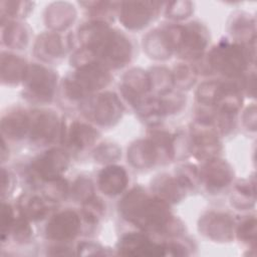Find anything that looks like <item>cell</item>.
Here are the masks:
<instances>
[{"mask_svg":"<svg viewBox=\"0 0 257 257\" xmlns=\"http://www.w3.org/2000/svg\"><path fill=\"white\" fill-rule=\"evenodd\" d=\"M121 216L146 233L178 236L184 230L182 222L175 218L167 202L150 197L141 187L133 188L118 204Z\"/></svg>","mask_w":257,"mask_h":257,"instance_id":"cell-1","label":"cell"},{"mask_svg":"<svg viewBox=\"0 0 257 257\" xmlns=\"http://www.w3.org/2000/svg\"><path fill=\"white\" fill-rule=\"evenodd\" d=\"M81 47L92 52L97 62L108 68H120L130 62L133 47L130 40L102 20H93L79 28Z\"/></svg>","mask_w":257,"mask_h":257,"instance_id":"cell-2","label":"cell"},{"mask_svg":"<svg viewBox=\"0 0 257 257\" xmlns=\"http://www.w3.org/2000/svg\"><path fill=\"white\" fill-rule=\"evenodd\" d=\"M252 44L221 41L208 53L206 62L210 71H216L227 78L241 76L254 60L255 48Z\"/></svg>","mask_w":257,"mask_h":257,"instance_id":"cell-3","label":"cell"},{"mask_svg":"<svg viewBox=\"0 0 257 257\" xmlns=\"http://www.w3.org/2000/svg\"><path fill=\"white\" fill-rule=\"evenodd\" d=\"M111 76L106 67L98 62H90L76 67L63 80V91L70 99H85L94 91L104 88Z\"/></svg>","mask_w":257,"mask_h":257,"instance_id":"cell-4","label":"cell"},{"mask_svg":"<svg viewBox=\"0 0 257 257\" xmlns=\"http://www.w3.org/2000/svg\"><path fill=\"white\" fill-rule=\"evenodd\" d=\"M25 94L31 100L38 102H49L52 100L56 84L57 75L51 69L39 65H28L25 77L23 79Z\"/></svg>","mask_w":257,"mask_h":257,"instance_id":"cell-5","label":"cell"},{"mask_svg":"<svg viewBox=\"0 0 257 257\" xmlns=\"http://www.w3.org/2000/svg\"><path fill=\"white\" fill-rule=\"evenodd\" d=\"M84 111L99 125L110 126L121 117L123 106L118 96L110 91L93 95L86 99Z\"/></svg>","mask_w":257,"mask_h":257,"instance_id":"cell-6","label":"cell"},{"mask_svg":"<svg viewBox=\"0 0 257 257\" xmlns=\"http://www.w3.org/2000/svg\"><path fill=\"white\" fill-rule=\"evenodd\" d=\"M69 165V157L65 151L52 148L33 160L30 172L33 177L45 183L62 177Z\"/></svg>","mask_w":257,"mask_h":257,"instance_id":"cell-7","label":"cell"},{"mask_svg":"<svg viewBox=\"0 0 257 257\" xmlns=\"http://www.w3.org/2000/svg\"><path fill=\"white\" fill-rule=\"evenodd\" d=\"M208 31L204 25L198 22H191L182 25L181 37L177 53L189 60H198L208 44Z\"/></svg>","mask_w":257,"mask_h":257,"instance_id":"cell-8","label":"cell"},{"mask_svg":"<svg viewBox=\"0 0 257 257\" xmlns=\"http://www.w3.org/2000/svg\"><path fill=\"white\" fill-rule=\"evenodd\" d=\"M120 5L119 20L122 25L131 30H139L154 19L162 4L149 1H128L122 2Z\"/></svg>","mask_w":257,"mask_h":257,"instance_id":"cell-9","label":"cell"},{"mask_svg":"<svg viewBox=\"0 0 257 257\" xmlns=\"http://www.w3.org/2000/svg\"><path fill=\"white\" fill-rule=\"evenodd\" d=\"M81 230L79 215L73 210H64L47 222L45 236L47 239L57 242H68L76 238Z\"/></svg>","mask_w":257,"mask_h":257,"instance_id":"cell-10","label":"cell"},{"mask_svg":"<svg viewBox=\"0 0 257 257\" xmlns=\"http://www.w3.org/2000/svg\"><path fill=\"white\" fill-rule=\"evenodd\" d=\"M31 116L29 137L31 143L45 146L52 143L61 128L57 114L48 109L35 110Z\"/></svg>","mask_w":257,"mask_h":257,"instance_id":"cell-11","label":"cell"},{"mask_svg":"<svg viewBox=\"0 0 257 257\" xmlns=\"http://www.w3.org/2000/svg\"><path fill=\"white\" fill-rule=\"evenodd\" d=\"M198 228L202 235L215 242H229L234 237V221L226 213L204 214L199 220Z\"/></svg>","mask_w":257,"mask_h":257,"instance_id":"cell-12","label":"cell"},{"mask_svg":"<svg viewBox=\"0 0 257 257\" xmlns=\"http://www.w3.org/2000/svg\"><path fill=\"white\" fill-rule=\"evenodd\" d=\"M117 254L133 256H164V244L154 242L146 232L123 235L116 245Z\"/></svg>","mask_w":257,"mask_h":257,"instance_id":"cell-13","label":"cell"},{"mask_svg":"<svg viewBox=\"0 0 257 257\" xmlns=\"http://www.w3.org/2000/svg\"><path fill=\"white\" fill-rule=\"evenodd\" d=\"M233 176L231 166L216 157L207 160L200 170V181L210 192H218L226 188L232 182Z\"/></svg>","mask_w":257,"mask_h":257,"instance_id":"cell-14","label":"cell"},{"mask_svg":"<svg viewBox=\"0 0 257 257\" xmlns=\"http://www.w3.org/2000/svg\"><path fill=\"white\" fill-rule=\"evenodd\" d=\"M60 139L63 144H66L70 149L74 151H82L92 146L99 137L98 132L91 125L73 120L68 126L61 123Z\"/></svg>","mask_w":257,"mask_h":257,"instance_id":"cell-15","label":"cell"},{"mask_svg":"<svg viewBox=\"0 0 257 257\" xmlns=\"http://www.w3.org/2000/svg\"><path fill=\"white\" fill-rule=\"evenodd\" d=\"M128 177L126 171L119 166L109 165L98 174V188L107 196L120 194L127 186Z\"/></svg>","mask_w":257,"mask_h":257,"instance_id":"cell-16","label":"cell"},{"mask_svg":"<svg viewBox=\"0 0 257 257\" xmlns=\"http://www.w3.org/2000/svg\"><path fill=\"white\" fill-rule=\"evenodd\" d=\"M31 116L23 110H14L2 117V136L9 140L18 141L29 135Z\"/></svg>","mask_w":257,"mask_h":257,"instance_id":"cell-17","label":"cell"},{"mask_svg":"<svg viewBox=\"0 0 257 257\" xmlns=\"http://www.w3.org/2000/svg\"><path fill=\"white\" fill-rule=\"evenodd\" d=\"M127 160L138 169H148L159 163V155L153 142L148 138L139 140L127 150Z\"/></svg>","mask_w":257,"mask_h":257,"instance_id":"cell-18","label":"cell"},{"mask_svg":"<svg viewBox=\"0 0 257 257\" xmlns=\"http://www.w3.org/2000/svg\"><path fill=\"white\" fill-rule=\"evenodd\" d=\"M152 191L156 197L168 204L180 202L186 194V190L181 186L176 177L167 174L159 175L153 180Z\"/></svg>","mask_w":257,"mask_h":257,"instance_id":"cell-19","label":"cell"},{"mask_svg":"<svg viewBox=\"0 0 257 257\" xmlns=\"http://www.w3.org/2000/svg\"><path fill=\"white\" fill-rule=\"evenodd\" d=\"M144 49L155 59H167L174 52L166 28L155 29L144 38Z\"/></svg>","mask_w":257,"mask_h":257,"instance_id":"cell-20","label":"cell"},{"mask_svg":"<svg viewBox=\"0 0 257 257\" xmlns=\"http://www.w3.org/2000/svg\"><path fill=\"white\" fill-rule=\"evenodd\" d=\"M34 52L38 58L44 61H51L62 57L65 50L61 36L55 32L42 33L36 40Z\"/></svg>","mask_w":257,"mask_h":257,"instance_id":"cell-21","label":"cell"},{"mask_svg":"<svg viewBox=\"0 0 257 257\" xmlns=\"http://www.w3.org/2000/svg\"><path fill=\"white\" fill-rule=\"evenodd\" d=\"M28 65L26 61L7 52L1 53V80L3 84H18L23 82Z\"/></svg>","mask_w":257,"mask_h":257,"instance_id":"cell-22","label":"cell"},{"mask_svg":"<svg viewBox=\"0 0 257 257\" xmlns=\"http://www.w3.org/2000/svg\"><path fill=\"white\" fill-rule=\"evenodd\" d=\"M53 203L47 198L43 199L39 196H27L20 200L18 207L20 214L29 221H39L44 219L49 212V204Z\"/></svg>","mask_w":257,"mask_h":257,"instance_id":"cell-23","label":"cell"},{"mask_svg":"<svg viewBox=\"0 0 257 257\" xmlns=\"http://www.w3.org/2000/svg\"><path fill=\"white\" fill-rule=\"evenodd\" d=\"M75 19V10L67 3H55L45 16L47 26L54 30H63L68 27Z\"/></svg>","mask_w":257,"mask_h":257,"instance_id":"cell-24","label":"cell"},{"mask_svg":"<svg viewBox=\"0 0 257 257\" xmlns=\"http://www.w3.org/2000/svg\"><path fill=\"white\" fill-rule=\"evenodd\" d=\"M140 117L148 124L155 126L161 122L165 115L160 97L157 96H144L135 106Z\"/></svg>","mask_w":257,"mask_h":257,"instance_id":"cell-25","label":"cell"},{"mask_svg":"<svg viewBox=\"0 0 257 257\" xmlns=\"http://www.w3.org/2000/svg\"><path fill=\"white\" fill-rule=\"evenodd\" d=\"M231 203L240 210L251 208L255 203V181L242 180L235 185Z\"/></svg>","mask_w":257,"mask_h":257,"instance_id":"cell-26","label":"cell"},{"mask_svg":"<svg viewBox=\"0 0 257 257\" xmlns=\"http://www.w3.org/2000/svg\"><path fill=\"white\" fill-rule=\"evenodd\" d=\"M231 34L237 43H255V22L247 15H239L231 24Z\"/></svg>","mask_w":257,"mask_h":257,"instance_id":"cell-27","label":"cell"},{"mask_svg":"<svg viewBox=\"0 0 257 257\" xmlns=\"http://www.w3.org/2000/svg\"><path fill=\"white\" fill-rule=\"evenodd\" d=\"M2 41L8 47L21 49L28 42V33L20 23L7 21L6 25L2 24Z\"/></svg>","mask_w":257,"mask_h":257,"instance_id":"cell-28","label":"cell"},{"mask_svg":"<svg viewBox=\"0 0 257 257\" xmlns=\"http://www.w3.org/2000/svg\"><path fill=\"white\" fill-rule=\"evenodd\" d=\"M148 74L150 78L151 90L155 91L157 94H159V96L172 90V87L174 86L173 75L172 72L166 67H154Z\"/></svg>","mask_w":257,"mask_h":257,"instance_id":"cell-29","label":"cell"},{"mask_svg":"<svg viewBox=\"0 0 257 257\" xmlns=\"http://www.w3.org/2000/svg\"><path fill=\"white\" fill-rule=\"evenodd\" d=\"M174 86L182 89L190 88L197 78V69L186 63H178L172 72Z\"/></svg>","mask_w":257,"mask_h":257,"instance_id":"cell-30","label":"cell"},{"mask_svg":"<svg viewBox=\"0 0 257 257\" xmlns=\"http://www.w3.org/2000/svg\"><path fill=\"white\" fill-rule=\"evenodd\" d=\"M176 179L181 186L187 191L194 189L198 186L200 181V171L195 165L185 164L176 170Z\"/></svg>","mask_w":257,"mask_h":257,"instance_id":"cell-31","label":"cell"},{"mask_svg":"<svg viewBox=\"0 0 257 257\" xmlns=\"http://www.w3.org/2000/svg\"><path fill=\"white\" fill-rule=\"evenodd\" d=\"M43 193L45 198L53 203H56L67 197V195L70 193V187L67 181L61 177L52 181L45 182Z\"/></svg>","mask_w":257,"mask_h":257,"instance_id":"cell-32","label":"cell"},{"mask_svg":"<svg viewBox=\"0 0 257 257\" xmlns=\"http://www.w3.org/2000/svg\"><path fill=\"white\" fill-rule=\"evenodd\" d=\"M94 187L90 179L85 177H78L70 187V194L76 202L81 204L91 199L94 195Z\"/></svg>","mask_w":257,"mask_h":257,"instance_id":"cell-33","label":"cell"},{"mask_svg":"<svg viewBox=\"0 0 257 257\" xmlns=\"http://www.w3.org/2000/svg\"><path fill=\"white\" fill-rule=\"evenodd\" d=\"M105 206L101 199L93 196L91 199L82 203V216L90 224H95L103 216Z\"/></svg>","mask_w":257,"mask_h":257,"instance_id":"cell-34","label":"cell"},{"mask_svg":"<svg viewBox=\"0 0 257 257\" xmlns=\"http://www.w3.org/2000/svg\"><path fill=\"white\" fill-rule=\"evenodd\" d=\"M10 234L15 242L21 244L27 243L32 237V229L29 225V220L20 214L18 218H15Z\"/></svg>","mask_w":257,"mask_h":257,"instance_id":"cell-35","label":"cell"},{"mask_svg":"<svg viewBox=\"0 0 257 257\" xmlns=\"http://www.w3.org/2000/svg\"><path fill=\"white\" fill-rule=\"evenodd\" d=\"M160 100L165 115L179 111L186 103L184 95L179 92H174L173 90L160 95Z\"/></svg>","mask_w":257,"mask_h":257,"instance_id":"cell-36","label":"cell"},{"mask_svg":"<svg viewBox=\"0 0 257 257\" xmlns=\"http://www.w3.org/2000/svg\"><path fill=\"white\" fill-rule=\"evenodd\" d=\"M120 149L112 143H105L94 150V160L98 163L107 164L115 162L120 157Z\"/></svg>","mask_w":257,"mask_h":257,"instance_id":"cell-37","label":"cell"},{"mask_svg":"<svg viewBox=\"0 0 257 257\" xmlns=\"http://www.w3.org/2000/svg\"><path fill=\"white\" fill-rule=\"evenodd\" d=\"M236 235L238 239L247 244L255 245L256 241V219L255 217L243 220L237 227Z\"/></svg>","mask_w":257,"mask_h":257,"instance_id":"cell-38","label":"cell"},{"mask_svg":"<svg viewBox=\"0 0 257 257\" xmlns=\"http://www.w3.org/2000/svg\"><path fill=\"white\" fill-rule=\"evenodd\" d=\"M30 3L28 2H19V1H2L1 2V13L2 16L4 14L7 15V17H23V15H26L29 8Z\"/></svg>","mask_w":257,"mask_h":257,"instance_id":"cell-39","label":"cell"},{"mask_svg":"<svg viewBox=\"0 0 257 257\" xmlns=\"http://www.w3.org/2000/svg\"><path fill=\"white\" fill-rule=\"evenodd\" d=\"M192 13V3L191 2H171L168 4V8L166 11L167 17L182 20Z\"/></svg>","mask_w":257,"mask_h":257,"instance_id":"cell-40","label":"cell"},{"mask_svg":"<svg viewBox=\"0 0 257 257\" xmlns=\"http://www.w3.org/2000/svg\"><path fill=\"white\" fill-rule=\"evenodd\" d=\"M15 221V216H14V211L13 208L5 203L2 202V207H1V239L2 242H4L5 238L8 237V235L11 232V229L13 227Z\"/></svg>","mask_w":257,"mask_h":257,"instance_id":"cell-41","label":"cell"},{"mask_svg":"<svg viewBox=\"0 0 257 257\" xmlns=\"http://www.w3.org/2000/svg\"><path fill=\"white\" fill-rule=\"evenodd\" d=\"M77 254L78 255H108L109 253L105 251V249L93 242H82L77 246Z\"/></svg>","mask_w":257,"mask_h":257,"instance_id":"cell-42","label":"cell"},{"mask_svg":"<svg viewBox=\"0 0 257 257\" xmlns=\"http://www.w3.org/2000/svg\"><path fill=\"white\" fill-rule=\"evenodd\" d=\"M243 122L248 130L255 131L256 128V107L255 105H251L247 107L243 114Z\"/></svg>","mask_w":257,"mask_h":257,"instance_id":"cell-43","label":"cell"},{"mask_svg":"<svg viewBox=\"0 0 257 257\" xmlns=\"http://www.w3.org/2000/svg\"><path fill=\"white\" fill-rule=\"evenodd\" d=\"M2 174V188H1V193H2V197L5 196V194L10 193L12 188H13V184H14V179L13 176L6 171L4 168L1 171Z\"/></svg>","mask_w":257,"mask_h":257,"instance_id":"cell-44","label":"cell"},{"mask_svg":"<svg viewBox=\"0 0 257 257\" xmlns=\"http://www.w3.org/2000/svg\"><path fill=\"white\" fill-rule=\"evenodd\" d=\"M52 250L51 252H48L49 255H71L72 251H70V248L65 245H54L50 248Z\"/></svg>","mask_w":257,"mask_h":257,"instance_id":"cell-45","label":"cell"}]
</instances>
